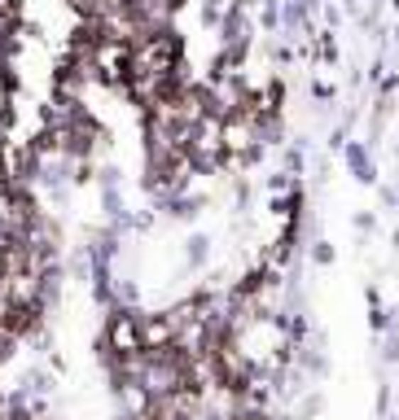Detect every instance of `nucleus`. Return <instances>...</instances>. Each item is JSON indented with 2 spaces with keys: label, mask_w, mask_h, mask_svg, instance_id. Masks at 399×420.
<instances>
[{
  "label": "nucleus",
  "mask_w": 399,
  "mask_h": 420,
  "mask_svg": "<svg viewBox=\"0 0 399 420\" xmlns=\"http://www.w3.org/2000/svg\"><path fill=\"white\" fill-rule=\"evenodd\" d=\"M202 254H207V241H202V236H193V241H189V262H202Z\"/></svg>",
  "instance_id": "f257e3e1"
}]
</instances>
